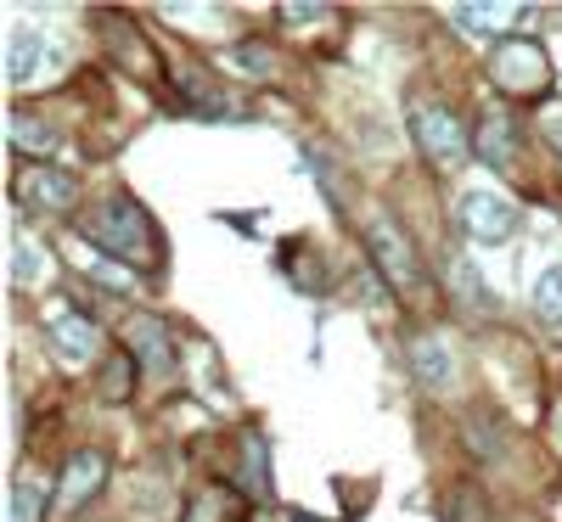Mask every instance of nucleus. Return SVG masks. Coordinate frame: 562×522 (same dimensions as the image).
<instances>
[{"label": "nucleus", "mask_w": 562, "mask_h": 522, "mask_svg": "<svg viewBox=\"0 0 562 522\" xmlns=\"http://www.w3.org/2000/svg\"><path fill=\"white\" fill-rule=\"evenodd\" d=\"M79 236L97 242L108 253H119L124 264H140V270H158L164 264V236L153 225V214L140 208L135 197H108L97 203L85 219H79Z\"/></svg>", "instance_id": "f257e3e1"}, {"label": "nucleus", "mask_w": 562, "mask_h": 522, "mask_svg": "<svg viewBox=\"0 0 562 522\" xmlns=\"http://www.w3.org/2000/svg\"><path fill=\"white\" fill-rule=\"evenodd\" d=\"M546 79H551V68H546V52H540L535 39L506 34L495 45V84L501 90H512V97H540Z\"/></svg>", "instance_id": "f03ea898"}, {"label": "nucleus", "mask_w": 562, "mask_h": 522, "mask_svg": "<svg viewBox=\"0 0 562 522\" xmlns=\"http://www.w3.org/2000/svg\"><path fill=\"white\" fill-rule=\"evenodd\" d=\"M366 248H371V264L383 270V281L394 293H422V264H416V248L389 225V219H371L366 225Z\"/></svg>", "instance_id": "7ed1b4c3"}, {"label": "nucleus", "mask_w": 562, "mask_h": 522, "mask_svg": "<svg viewBox=\"0 0 562 522\" xmlns=\"http://www.w3.org/2000/svg\"><path fill=\"white\" fill-rule=\"evenodd\" d=\"M12 197H18L29 214H68V208L79 203V180H74L68 169H52V163H40V169H18Z\"/></svg>", "instance_id": "20e7f679"}, {"label": "nucleus", "mask_w": 562, "mask_h": 522, "mask_svg": "<svg viewBox=\"0 0 562 522\" xmlns=\"http://www.w3.org/2000/svg\"><path fill=\"white\" fill-rule=\"evenodd\" d=\"M411 135H416V147L422 152H428L439 169H456L467 152H473V147H467V129L445 113V107H416V118H411Z\"/></svg>", "instance_id": "39448f33"}, {"label": "nucleus", "mask_w": 562, "mask_h": 522, "mask_svg": "<svg viewBox=\"0 0 562 522\" xmlns=\"http://www.w3.org/2000/svg\"><path fill=\"white\" fill-rule=\"evenodd\" d=\"M57 45L45 39V34H34V29H12V39H7V79L23 90V84H40L45 73H57Z\"/></svg>", "instance_id": "423d86ee"}, {"label": "nucleus", "mask_w": 562, "mask_h": 522, "mask_svg": "<svg viewBox=\"0 0 562 522\" xmlns=\"http://www.w3.org/2000/svg\"><path fill=\"white\" fill-rule=\"evenodd\" d=\"M456 219H461L467 236H479V242H506V236L518 230V208H512L506 197H495V192H467Z\"/></svg>", "instance_id": "0eeeda50"}, {"label": "nucleus", "mask_w": 562, "mask_h": 522, "mask_svg": "<svg viewBox=\"0 0 562 522\" xmlns=\"http://www.w3.org/2000/svg\"><path fill=\"white\" fill-rule=\"evenodd\" d=\"M102 478H108V455L102 450H79L74 461H68V472H63V511H79L90 495L102 489Z\"/></svg>", "instance_id": "6e6552de"}, {"label": "nucleus", "mask_w": 562, "mask_h": 522, "mask_svg": "<svg viewBox=\"0 0 562 522\" xmlns=\"http://www.w3.org/2000/svg\"><path fill=\"white\" fill-rule=\"evenodd\" d=\"M130 360H140L147 371H169V360H175L169 326L153 320V315H135V320H130Z\"/></svg>", "instance_id": "1a4fd4ad"}, {"label": "nucleus", "mask_w": 562, "mask_h": 522, "mask_svg": "<svg viewBox=\"0 0 562 522\" xmlns=\"http://www.w3.org/2000/svg\"><path fill=\"white\" fill-rule=\"evenodd\" d=\"M45 331L57 338V349H63L68 360H90V354H97V326L79 320V315H68V309L45 315Z\"/></svg>", "instance_id": "9d476101"}, {"label": "nucleus", "mask_w": 562, "mask_h": 522, "mask_svg": "<svg viewBox=\"0 0 562 522\" xmlns=\"http://www.w3.org/2000/svg\"><path fill=\"white\" fill-rule=\"evenodd\" d=\"M473 147H479V158L490 163V169H506L512 158H518V135H512V118H484V129H479V140H473Z\"/></svg>", "instance_id": "9b49d317"}, {"label": "nucleus", "mask_w": 562, "mask_h": 522, "mask_svg": "<svg viewBox=\"0 0 562 522\" xmlns=\"http://www.w3.org/2000/svg\"><path fill=\"white\" fill-rule=\"evenodd\" d=\"M270 489V455H265V439L259 433H243V495L259 500Z\"/></svg>", "instance_id": "f8f14e48"}, {"label": "nucleus", "mask_w": 562, "mask_h": 522, "mask_svg": "<svg viewBox=\"0 0 562 522\" xmlns=\"http://www.w3.org/2000/svg\"><path fill=\"white\" fill-rule=\"evenodd\" d=\"M411 365H416V376H422V388H445V383H450V349L434 343V338H422V343L411 349Z\"/></svg>", "instance_id": "ddd939ff"}, {"label": "nucleus", "mask_w": 562, "mask_h": 522, "mask_svg": "<svg viewBox=\"0 0 562 522\" xmlns=\"http://www.w3.org/2000/svg\"><path fill=\"white\" fill-rule=\"evenodd\" d=\"M12 147L18 152H57V129L52 124H40L34 113H12Z\"/></svg>", "instance_id": "4468645a"}, {"label": "nucleus", "mask_w": 562, "mask_h": 522, "mask_svg": "<svg viewBox=\"0 0 562 522\" xmlns=\"http://www.w3.org/2000/svg\"><path fill=\"white\" fill-rule=\"evenodd\" d=\"M512 18H524V7H456L450 23L467 29V34H490V29H506Z\"/></svg>", "instance_id": "2eb2a0df"}, {"label": "nucleus", "mask_w": 562, "mask_h": 522, "mask_svg": "<svg viewBox=\"0 0 562 522\" xmlns=\"http://www.w3.org/2000/svg\"><path fill=\"white\" fill-rule=\"evenodd\" d=\"M450 287L473 304V309H490V304H495L490 287H484V275L473 270V259H461V253H450Z\"/></svg>", "instance_id": "dca6fc26"}, {"label": "nucleus", "mask_w": 562, "mask_h": 522, "mask_svg": "<svg viewBox=\"0 0 562 522\" xmlns=\"http://www.w3.org/2000/svg\"><path fill=\"white\" fill-rule=\"evenodd\" d=\"M535 315L546 326H562V270H540V281H535Z\"/></svg>", "instance_id": "f3484780"}, {"label": "nucleus", "mask_w": 562, "mask_h": 522, "mask_svg": "<svg viewBox=\"0 0 562 522\" xmlns=\"http://www.w3.org/2000/svg\"><path fill=\"white\" fill-rule=\"evenodd\" d=\"M175 84H180V90H186V102H192V107H198V113H220V118H225V113H231V102H225V97H220V90H209V79H203V73H192V68H186V73H180V79H175Z\"/></svg>", "instance_id": "a211bd4d"}, {"label": "nucleus", "mask_w": 562, "mask_h": 522, "mask_svg": "<svg viewBox=\"0 0 562 522\" xmlns=\"http://www.w3.org/2000/svg\"><path fill=\"white\" fill-rule=\"evenodd\" d=\"M12 281H18V287H34V281H40V253L29 248L23 230L12 236Z\"/></svg>", "instance_id": "6ab92c4d"}, {"label": "nucleus", "mask_w": 562, "mask_h": 522, "mask_svg": "<svg viewBox=\"0 0 562 522\" xmlns=\"http://www.w3.org/2000/svg\"><path fill=\"white\" fill-rule=\"evenodd\" d=\"M40 506H45V489L23 478V484L12 489V522H40Z\"/></svg>", "instance_id": "aec40b11"}, {"label": "nucleus", "mask_w": 562, "mask_h": 522, "mask_svg": "<svg viewBox=\"0 0 562 522\" xmlns=\"http://www.w3.org/2000/svg\"><path fill=\"white\" fill-rule=\"evenodd\" d=\"M450 522H490L484 495H479V489H461V495H456V506H450Z\"/></svg>", "instance_id": "412c9836"}, {"label": "nucleus", "mask_w": 562, "mask_h": 522, "mask_svg": "<svg viewBox=\"0 0 562 522\" xmlns=\"http://www.w3.org/2000/svg\"><path fill=\"white\" fill-rule=\"evenodd\" d=\"M237 506H243V500H231L225 489H209V495L192 506V517H186V522H214L220 511H237Z\"/></svg>", "instance_id": "4be33fe9"}, {"label": "nucleus", "mask_w": 562, "mask_h": 522, "mask_svg": "<svg viewBox=\"0 0 562 522\" xmlns=\"http://www.w3.org/2000/svg\"><path fill=\"white\" fill-rule=\"evenodd\" d=\"M124 376H130V360H113L108 365V399H124Z\"/></svg>", "instance_id": "5701e85b"}, {"label": "nucleus", "mask_w": 562, "mask_h": 522, "mask_svg": "<svg viewBox=\"0 0 562 522\" xmlns=\"http://www.w3.org/2000/svg\"><path fill=\"white\" fill-rule=\"evenodd\" d=\"M551 140H557V147H562V113L551 118Z\"/></svg>", "instance_id": "b1692460"}, {"label": "nucleus", "mask_w": 562, "mask_h": 522, "mask_svg": "<svg viewBox=\"0 0 562 522\" xmlns=\"http://www.w3.org/2000/svg\"><path fill=\"white\" fill-rule=\"evenodd\" d=\"M288 522H321V517H310V511H288Z\"/></svg>", "instance_id": "393cba45"}, {"label": "nucleus", "mask_w": 562, "mask_h": 522, "mask_svg": "<svg viewBox=\"0 0 562 522\" xmlns=\"http://www.w3.org/2000/svg\"><path fill=\"white\" fill-rule=\"evenodd\" d=\"M557 433H562V410H557Z\"/></svg>", "instance_id": "a878e982"}]
</instances>
